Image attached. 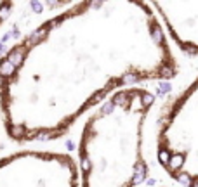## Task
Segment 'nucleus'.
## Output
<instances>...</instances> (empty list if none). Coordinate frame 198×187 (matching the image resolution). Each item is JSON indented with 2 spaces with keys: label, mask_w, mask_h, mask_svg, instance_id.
Returning <instances> with one entry per match:
<instances>
[{
  "label": "nucleus",
  "mask_w": 198,
  "mask_h": 187,
  "mask_svg": "<svg viewBox=\"0 0 198 187\" xmlns=\"http://www.w3.org/2000/svg\"><path fill=\"white\" fill-rule=\"evenodd\" d=\"M169 37L188 56H198V2H151Z\"/></svg>",
  "instance_id": "obj_5"
},
{
  "label": "nucleus",
  "mask_w": 198,
  "mask_h": 187,
  "mask_svg": "<svg viewBox=\"0 0 198 187\" xmlns=\"http://www.w3.org/2000/svg\"><path fill=\"white\" fill-rule=\"evenodd\" d=\"M177 75L150 2L83 0L0 56V120L18 144L56 140L111 94Z\"/></svg>",
  "instance_id": "obj_1"
},
{
  "label": "nucleus",
  "mask_w": 198,
  "mask_h": 187,
  "mask_svg": "<svg viewBox=\"0 0 198 187\" xmlns=\"http://www.w3.org/2000/svg\"><path fill=\"white\" fill-rule=\"evenodd\" d=\"M157 158L172 180L198 187V75L162 109Z\"/></svg>",
  "instance_id": "obj_3"
},
{
  "label": "nucleus",
  "mask_w": 198,
  "mask_h": 187,
  "mask_svg": "<svg viewBox=\"0 0 198 187\" xmlns=\"http://www.w3.org/2000/svg\"><path fill=\"white\" fill-rule=\"evenodd\" d=\"M14 11V2L9 0H0V28L4 26V23L9 19V16Z\"/></svg>",
  "instance_id": "obj_6"
},
{
  "label": "nucleus",
  "mask_w": 198,
  "mask_h": 187,
  "mask_svg": "<svg viewBox=\"0 0 198 187\" xmlns=\"http://www.w3.org/2000/svg\"><path fill=\"white\" fill-rule=\"evenodd\" d=\"M0 187H80L78 165L68 153L21 149L0 158Z\"/></svg>",
  "instance_id": "obj_4"
},
{
  "label": "nucleus",
  "mask_w": 198,
  "mask_h": 187,
  "mask_svg": "<svg viewBox=\"0 0 198 187\" xmlns=\"http://www.w3.org/2000/svg\"><path fill=\"white\" fill-rule=\"evenodd\" d=\"M153 106L148 88L129 87L92 109L78 137L80 187H137L148 179L142 146Z\"/></svg>",
  "instance_id": "obj_2"
},
{
  "label": "nucleus",
  "mask_w": 198,
  "mask_h": 187,
  "mask_svg": "<svg viewBox=\"0 0 198 187\" xmlns=\"http://www.w3.org/2000/svg\"><path fill=\"white\" fill-rule=\"evenodd\" d=\"M0 121H2V120H0Z\"/></svg>",
  "instance_id": "obj_7"
}]
</instances>
